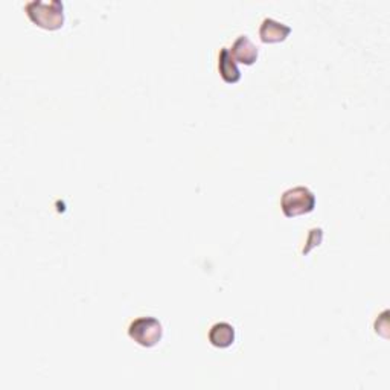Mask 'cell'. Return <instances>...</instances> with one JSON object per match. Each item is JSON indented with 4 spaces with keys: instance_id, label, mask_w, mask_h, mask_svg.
<instances>
[{
    "instance_id": "7",
    "label": "cell",
    "mask_w": 390,
    "mask_h": 390,
    "mask_svg": "<svg viewBox=\"0 0 390 390\" xmlns=\"http://www.w3.org/2000/svg\"><path fill=\"white\" fill-rule=\"evenodd\" d=\"M218 70L221 78L229 82V84H235V82L241 80V72H239L237 61L234 60V57H232L229 47H223L220 51Z\"/></svg>"
},
{
    "instance_id": "1",
    "label": "cell",
    "mask_w": 390,
    "mask_h": 390,
    "mask_svg": "<svg viewBox=\"0 0 390 390\" xmlns=\"http://www.w3.org/2000/svg\"><path fill=\"white\" fill-rule=\"evenodd\" d=\"M24 11L32 23L43 29L55 31L64 24V5L60 0H31L24 5Z\"/></svg>"
},
{
    "instance_id": "4",
    "label": "cell",
    "mask_w": 390,
    "mask_h": 390,
    "mask_svg": "<svg viewBox=\"0 0 390 390\" xmlns=\"http://www.w3.org/2000/svg\"><path fill=\"white\" fill-rule=\"evenodd\" d=\"M229 51L235 61L246 66H252L258 58V47L247 36H239Z\"/></svg>"
},
{
    "instance_id": "5",
    "label": "cell",
    "mask_w": 390,
    "mask_h": 390,
    "mask_svg": "<svg viewBox=\"0 0 390 390\" xmlns=\"http://www.w3.org/2000/svg\"><path fill=\"white\" fill-rule=\"evenodd\" d=\"M290 32H292V28L287 27L285 23H280L270 17L264 19L260 27V37L264 43H279V41H284L290 36Z\"/></svg>"
},
{
    "instance_id": "8",
    "label": "cell",
    "mask_w": 390,
    "mask_h": 390,
    "mask_svg": "<svg viewBox=\"0 0 390 390\" xmlns=\"http://www.w3.org/2000/svg\"><path fill=\"white\" fill-rule=\"evenodd\" d=\"M323 238V230L320 227H314L310 230V237L308 241H306V247L303 248V253H308L313 247H316L320 244Z\"/></svg>"
},
{
    "instance_id": "3",
    "label": "cell",
    "mask_w": 390,
    "mask_h": 390,
    "mask_svg": "<svg viewBox=\"0 0 390 390\" xmlns=\"http://www.w3.org/2000/svg\"><path fill=\"white\" fill-rule=\"evenodd\" d=\"M128 336L144 347H153L162 340L163 327L156 317H137L130 323Z\"/></svg>"
},
{
    "instance_id": "2",
    "label": "cell",
    "mask_w": 390,
    "mask_h": 390,
    "mask_svg": "<svg viewBox=\"0 0 390 390\" xmlns=\"http://www.w3.org/2000/svg\"><path fill=\"white\" fill-rule=\"evenodd\" d=\"M314 207H316V195L306 186L290 188L280 197V209L288 218L310 213Z\"/></svg>"
},
{
    "instance_id": "6",
    "label": "cell",
    "mask_w": 390,
    "mask_h": 390,
    "mask_svg": "<svg viewBox=\"0 0 390 390\" xmlns=\"http://www.w3.org/2000/svg\"><path fill=\"white\" fill-rule=\"evenodd\" d=\"M209 342L212 346L220 347H229L235 342V328L227 322H218L212 325L209 329Z\"/></svg>"
}]
</instances>
